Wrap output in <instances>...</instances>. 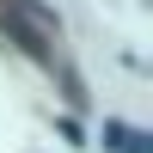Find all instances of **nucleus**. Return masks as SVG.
Masks as SVG:
<instances>
[{"label": "nucleus", "instance_id": "f257e3e1", "mask_svg": "<svg viewBox=\"0 0 153 153\" xmlns=\"http://www.w3.org/2000/svg\"><path fill=\"white\" fill-rule=\"evenodd\" d=\"M104 147L110 153H153V141L141 129H129V123H104Z\"/></svg>", "mask_w": 153, "mask_h": 153}]
</instances>
